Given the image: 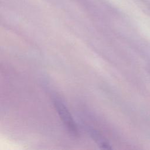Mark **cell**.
<instances>
[{"label":"cell","instance_id":"1","mask_svg":"<svg viewBox=\"0 0 150 150\" xmlns=\"http://www.w3.org/2000/svg\"><path fill=\"white\" fill-rule=\"evenodd\" d=\"M53 103L60 119L69 132L73 137H78L79 131L77 127L69 110L59 100L56 98Z\"/></svg>","mask_w":150,"mask_h":150},{"label":"cell","instance_id":"2","mask_svg":"<svg viewBox=\"0 0 150 150\" xmlns=\"http://www.w3.org/2000/svg\"><path fill=\"white\" fill-rule=\"evenodd\" d=\"M88 132L89 133V135L92 138V139L97 142L98 144V146L101 147L104 149H111L110 145L109 143L107 141L106 139L103 137L102 135H101L97 131H96L93 128H89L87 130Z\"/></svg>","mask_w":150,"mask_h":150}]
</instances>
